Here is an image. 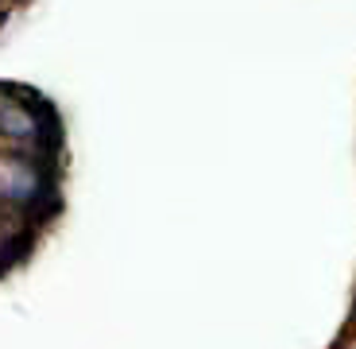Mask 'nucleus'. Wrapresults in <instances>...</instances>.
Here are the masks:
<instances>
[{
    "instance_id": "f257e3e1",
    "label": "nucleus",
    "mask_w": 356,
    "mask_h": 349,
    "mask_svg": "<svg viewBox=\"0 0 356 349\" xmlns=\"http://www.w3.org/2000/svg\"><path fill=\"white\" fill-rule=\"evenodd\" d=\"M47 194V179L31 155H0V206L12 210H31Z\"/></svg>"
},
{
    "instance_id": "f03ea898",
    "label": "nucleus",
    "mask_w": 356,
    "mask_h": 349,
    "mask_svg": "<svg viewBox=\"0 0 356 349\" xmlns=\"http://www.w3.org/2000/svg\"><path fill=\"white\" fill-rule=\"evenodd\" d=\"M0 136L8 144H39L43 140V121L27 101L0 98Z\"/></svg>"
}]
</instances>
